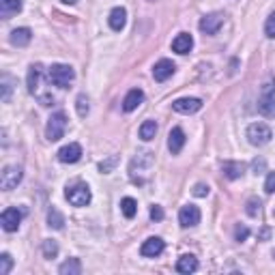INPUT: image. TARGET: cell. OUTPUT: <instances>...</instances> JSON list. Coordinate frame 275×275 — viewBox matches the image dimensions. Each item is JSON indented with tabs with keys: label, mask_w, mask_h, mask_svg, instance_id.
Listing matches in <instances>:
<instances>
[{
	"label": "cell",
	"mask_w": 275,
	"mask_h": 275,
	"mask_svg": "<svg viewBox=\"0 0 275 275\" xmlns=\"http://www.w3.org/2000/svg\"><path fill=\"white\" fill-rule=\"evenodd\" d=\"M258 112L262 116L275 118V80H269L260 86L258 95Z\"/></svg>",
	"instance_id": "obj_1"
},
{
	"label": "cell",
	"mask_w": 275,
	"mask_h": 275,
	"mask_svg": "<svg viewBox=\"0 0 275 275\" xmlns=\"http://www.w3.org/2000/svg\"><path fill=\"white\" fill-rule=\"evenodd\" d=\"M74 78H76V71L69 65H52L47 69V80H50V84L58 88H67L74 82Z\"/></svg>",
	"instance_id": "obj_2"
},
{
	"label": "cell",
	"mask_w": 275,
	"mask_h": 275,
	"mask_svg": "<svg viewBox=\"0 0 275 275\" xmlns=\"http://www.w3.org/2000/svg\"><path fill=\"white\" fill-rule=\"evenodd\" d=\"M65 198L71 202L74 207H86L88 202L93 200V194H90V187L86 183H74V185H69L67 191H65Z\"/></svg>",
	"instance_id": "obj_3"
},
{
	"label": "cell",
	"mask_w": 275,
	"mask_h": 275,
	"mask_svg": "<svg viewBox=\"0 0 275 275\" xmlns=\"http://www.w3.org/2000/svg\"><path fill=\"white\" fill-rule=\"evenodd\" d=\"M65 129H67V116L65 112H56L50 116L47 121V127H45V136L50 142H58L63 136H65Z\"/></svg>",
	"instance_id": "obj_4"
},
{
	"label": "cell",
	"mask_w": 275,
	"mask_h": 275,
	"mask_svg": "<svg viewBox=\"0 0 275 275\" xmlns=\"http://www.w3.org/2000/svg\"><path fill=\"white\" fill-rule=\"evenodd\" d=\"M271 138H273V131L265 123H254V125L247 127V140H249V144L265 146V144H269V142H271Z\"/></svg>",
	"instance_id": "obj_5"
},
{
	"label": "cell",
	"mask_w": 275,
	"mask_h": 275,
	"mask_svg": "<svg viewBox=\"0 0 275 275\" xmlns=\"http://www.w3.org/2000/svg\"><path fill=\"white\" fill-rule=\"evenodd\" d=\"M22 168L20 166H7V168L3 170V174H0V187H3L5 191H11V189H15L22 181Z\"/></svg>",
	"instance_id": "obj_6"
},
{
	"label": "cell",
	"mask_w": 275,
	"mask_h": 275,
	"mask_svg": "<svg viewBox=\"0 0 275 275\" xmlns=\"http://www.w3.org/2000/svg\"><path fill=\"white\" fill-rule=\"evenodd\" d=\"M200 209L194 207V205H185L181 207V211H178V222H181L183 228H194V226L200 224Z\"/></svg>",
	"instance_id": "obj_7"
},
{
	"label": "cell",
	"mask_w": 275,
	"mask_h": 275,
	"mask_svg": "<svg viewBox=\"0 0 275 275\" xmlns=\"http://www.w3.org/2000/svg\"><path fill=\"white\" fill-rule=\"evenodd\" d=\"M20 222H22V211L17 209H5L3 215H0V224H3V230L7 232H15L20 228Z\"/></svg>",
	"instance_id": "obj_8"
},
{
	"label": "cell",
	"mask_w": 275,
	"mask_h": 275,
	"mask_svg": "<svg viewBox=\"0 0 275 275\" xmlns=\"http://www.w3.org/2000/svg\"><path fill=\"white\" fill-rule=\"evenodd\" d=\"M200 107H202V101L198 97H183L172 103V110L178 114H196Z\"/></svg>",
	"instance_id": "obj_9"
},
{
	"label": "cell",
	"mask_w": 275,
	"mask_h": 275,
	"mask_svg": "<svg viewBox=\"0 0 275 275\" xmlns=\"http://www.w3.org/2000/svg\"><path fill=\"white\" fill-rule=\"evenodd\" d=\"M222 24H224V15L222 13H209L200 20V30L205 32V34H215L219 28H222Z\"/></svg>",
	"instance_id": "obj_10"
},
{
	"label": "cell",
	"mask_w": 275,
	"mask_h": 275,
	"mask_svg": "<svg viewBox=\"0 0 275 275\" xmlns=\"http://www.w3.org/2000/svg\"><path fill=\"white\" fill-rule=\"evenodd\" d=\"M163 247H166V243L161 241L159 236H151V239H146V241L142 243L140 254L146 256V258H155V256H159L163 252Z\"/></svg>",
	"instance_id": "obj_11"
},
{
	"label": "cell",
	"mask_w": 275,
	"mask_h": 275,
	"mask_svg": "<svg viewBox=\"0 0 275 275\" xmlns=\"http://www.w3.org/2000/svg\"><path fill=\"white\" fill-rule=\"evenodd\" d=\"M80 157H82V146L78 142H71V144H67L58 151V159L63 163H76V161H80Z\"/></svg>",
	"instance_id": "obj_12"
},
{
	"label": "cell",
	"mask_w": 275,
	"mask_h": 275,
	"mask_svg": "<svg viewBox=\"0 0 275 275\" xmlns=\"http://www.w3.org/2000/svg\"><path fill=\"white\" fill-rule=\"evenodd\" d=\"M174 63L172 61H168V58H161L159 63H155V67H153V78L157 80V82H166L172 74H174Z\"/></svg>",
	"instance_id": "obj_13"
},
{
	"label": "cell",
	"mask_w": 275,
	"mask_h": 275,
	"mask_svg": "<svg viewBox=\"0 0 275 275\" xmlns=\"http://www.w3.org/2000/svg\"><path fill=\"white\" fill-rule=\"evenodd\" d=\"M183 146H185V134H183V129L181 127H174L170 131V136H168V149H170L172 155H178V153L183 151Z\"/></svg>",
	"instance_id": "obj_14"
},
{
	"label": "cell",
	"mask_w": 275,
	"mask_h": 275,
	"mask_svg": "<svg viewBox=\"0 0 275 275\" xmlns=\"http://www.w3.org/2000/svg\"><path fill=\"white\" fill-rule=\"evenodd\" d=\"M107 22H110V28L112 30H123L125 28V24H127V11L123 7H114L110 11V17H107Z\"/></svg>",
	"instance_id": "obj_15"
},
{
	"label": "cell",
	"mask_w": 275,
	"mask_h": 275,
	"mask_svg": "<svg viewBox=\"0 0 275 275\" xmlns=\"http://www.w3.org/2000/svg\"><path fill=\"white\" fill-rule=\"evenodd\" d=\"M142 101H144V93H142L140 88L129 90V93H127V97L123 99V110H125V112H134Z\"/></svg>",
	"instance_id": "obj_16"
},
{
	"label": "cell",
	"mask_w": 275,
	"mask_h": 275,
	"mask_svg": "<svg viewBox=\"0 0 275 275\" xmlns=\"http://www.w3.org/2000/svg\"><path fill=\"white\" fill-rule=\"evenodd\" d=\"M191 47H194V39H191V34H187V32L176 34V39L172 41V50L176 54H187Z\"/></svg>",
	"instance_id": "obj_17"
},
{
	"label": "cell",
	"mask_w": 275,
	"mask_h": 275,
	"mask_svg": "<svg viewBox=\"0 0 275 275\" xmlns=\"http://www.w3.org/2000/svg\"><path fill=\"white\" fill-rule=\"evenodd\" d=\"M43 74V67L41 65H32L28 69V93L30 95H39V80Z\"/></svg>",
	"instance_id": "obj_18"
},
{
	"label": "cell",
	"mask_w": 275,
	"mask_h": 275,
	"mask_svg": "<svg viewBox=\"0 0 275 275\" xmlns=\"http://www.w3.org/2000/svg\"><path fill=\"white\" fill-rule=\"evenodd\" d=\"M11 43H13L15 47H24V45H28L30 39H32V30L30 28H15L13 32H11Z\"/></svg>",
	"instance_id": "obj_19"
},
{
	"label": "cell",
	"mask_w": 275,
	"mask_h": 275,
	"mask_svg": "<svg viewBox=\"0 0 275 275\" xmlns=\"http://www.w3.org/2000/svg\"><path fill=\"white\" fill-rule=\"evenodd\" d=\"M198 269V260L191 256V254H185L176 260V271L178 273H194Z\"/></svg>",
	"instance_id": "obj_20"
},
{
	"label": "cell",
	"mask_w": 275,
	"mask_h": 275,
	"mask_svg": "<svg viewBox=\"0 0 275 275\" xmlns=\"http://www.w3.org/2000/svg\"><path fill=\"white\" fill-rule=\"evenodd\" d=\"M22 11V0H0V15L3 17H11L13 13Z\"/></svg>",
	"instance_id": "obj_21"
},
{
	"label": "cell",
	"mask_w": 275,
	"mask_h": 275,
	"mask_svg": "<svg viewBox=\"0 0 275 275\" xmlns=\"http://www.w3.org/2000/svg\"><path fill=\"white\" fill-rule=\"evenodd\" d=\"M47 226L54 230H63V226H65V217H63V213L58 211L56 207H52L50 211H47Z\"/></svg>",
	"instance_id": "obj_22"
},
{
	"label": "cell",
	"mask_w": 275,
	"mask_h": 275,
	"mask_svg": "<svg viewBox=\"0 0 275 275\" xmlns=\"http://www.w3.org/2000/svg\"><path fill=\"white\" fill-rule=\"evenodd\" d=\"M243 172H245V166L243 163H239V161H226L224 163V174L228 176V178H241L243 176Z\"/></svg>",
	"instance_id": "obj_23"
},
{
	"label": "cell",
	"mask_w": 275,
	"mask_h": 275,
	"mask_svg": "<svg viewBox=\"0 0 275 275\" xmlns=\"http://www.w3.org/2000/svg\"><path fill=\"white\" fill-rule=\"evenodd\" d=\"M61 275H80L82 273V262L78 258H69L61 265Z\"/></svg>",
	"instance_id": "obj_24"
},
{
	"label": "cell",
	"mask_w": 275,
	"mask_h": 275,
	"mask_svg": "<svg viewBox=\"0 0 275 275\" xmlns=\"http://www.w3.org/2000/svg\"><path fill=\"white\" fill-rule=\"evenodd\" d=\"M121 211H123V215H125L127 219L136 217V213H138V202H136L134 198H123V200H121Z\"/></svg>",
	"instance_id": "obj_25"
},
{
	"label": "cell",
	"mask_w": 275,
	"mask_h": 275,
	"mask_svg": "<svg viewBox=\"0 0 275 275\" xmlns=\"http://www.w3.org/2000/svg\"><path fill=\"white\" fill-rule=\"evenodd\" d=\"M155 134H157V123L155 121H144L142 123V127H140V138L142 140L149 142V140L155 138Z\"/></svg>",
	"instance_id": "obj_26"
},
{
	"label": "cell",
	"mask_w": 275,
	"mask_h": 275,
	"mask_svg": "<svg viewBox=\"0 0 275 275\" xmlns=\"http://www.w3.org/2000/svg\"><path fill=\"white\" fill-rule=\"evenodd\" d=\"M0 86H3V101H9L11 99V90H13V78L5 74L3 78H0Z\"/></svg>",
	"instance_id": "obj_27"
},
{
	"label": "cell",
	"mask_w": 275,
	"mask_h": 275,
	"mask_svg": "<svg viewBox=\"0 0 275 275\" xmlns=\"http://www.w3.org/2000/svg\"><path fill=\"white\" fill-rule=\"evenodd\" d=\"M11 267H13V260H11V256L9 254L0 256V275H9Z\"/></svg>",
	"instance_id": "obj_28"
},
{
	"label": "cell",
	"mask_w": 275,
	"mask_h": 275,
	"mask_svg": "<svg viewBox=\"0 0 275 275\" xmlns=\"http://www.w3.org/2000/svg\"><path fill=\"white\" fill-rule=\"evenodd\" d=\"M43 254H45V258H54L58 254L56 241H43Z\"/></svg>",
	"instance_id": "obj_29"
},
{
	"label": "cell",
	"mask_w": 275,
	"mask_h": 275,
	"mask_svg": "<svg viewBox=\"0 0 275 275\" xmlns=\"http://www.w3.org/2000/svg\"><path fill=\"white\" fill-rule=\"evenodd\" d=\"M76 107H78V114L80 116H86L88 114V99H86V95H80L78 101H76Z\"/></svg>",
	"instance_id": "obj_30"
},
{
	"label": "cell",
	"mask_w": 275,
	"mask_h": 275,
	"mask_svg": "<svg viewBox=\"0 0 275 275\" xmlns=\"http://www.w3.org/2000/svg\"><path fill=\"white\" fill-rule=\"evenodd\" d=\"M265 34L269 39H275V11L267 17V24H265Z\"/></svg>",
	"instance_id": "obj_31"
},
{
	"label": "cell",
	"mask_w": 275,
	"mask_h": 275,
	"mask_svg": "<svg viewBox=\"0 0 275 275\" xmlns=\"http://www.w3.org/2000/svg\"><path fill=\"white\" fill-rule=\"evenodd\" d=\"M116 161H118V157H116V155H112V157L107 159V161H101V163H99V170L107 174V172H110V170L114 168V166H116Z\"/></svg>",
	"instance_id": "obj_32"
},
{
	"label": "cell",
	"mask_w": 275,
	"mask_h": 275,
	"mask_svg": "<svg viewBox=\"0 0 275 275\" xmlns=\"http://www.w3.org/2000/svg\"><path fill=\"white\" fill-rule=\"evenodd\" d=\"M258 211H260V200L252 198V200L247 202V215H252V217H256Z\"/></svg>",
	"instance_id": "obj_33"
},
{
	"label": "cell",
	"mask_w": 275,
	"mask_h": 275,
	"mask_svg": "<svg viewBox=\"0 0 275 275\" xmlns=\"http://www.w3.org/2000/svg\"><path fill=\"white\" fill-rule=\"evenodd\" d=\"M247 236H249V230L245 228V226L239 224V226H236V230H234V239H236V241H245Z\"/></svg>",
	"instance_id": "obj_34"
},
{
	"label": "cell",
	"mask_w": 275,
	"mask_h": 275,
	"mask_svg": "<svg viewBox=\"0 0 275 275\" xmlns=\"http://www.w3.org/2000/svg\"><path fill=\"white\" fill-rule=\"evenodd\" d=\"M194 196H196V198H205V196H209V185L198 183V185L194 187Z\"/></svg>",
	"instance_id": "obj_35"
},
{
	"label": "cell",
	"mask_w": 275,
	"mask_h": 275,
	"mask_svg": "<svg viewBox=\"0 0 275 275\" xmlns=\"http://www.w3.org/2000/svg\"><path fill=\"white\" fill-rule=\"evenodd\" d=\"M265 191L267 194H275V172H271L265 181Z\"/></svg>",
	"instance_id": "obj_36"
},
{
	"label": "cell",
	"mask_w": 275,
	"mask_h": 275,
	"mask_svg": "<svg viewBox=\"0 0 275 275\" xmlns=\"http://www.w3.org/2000/svg\"><path fill=\"white\" fill-rule=\"evenodd\" d=\"M151 219H155V222H161V219H163V209L155 205V207L151 209Z\"/></svg>",
	"instance_id": "obj_37"
},
{
	"label": "cell",
	"mask_w": 275,
	"mask_h": 275,
	"mask_svg": "<svg viewBox=\"0 0 275 275\" xmlns=\"http://www.w3.org/2000/svg\"><path fill=\"white\" fill-rule=\"evenodd\" d=\"M63 3H65V5H76L78 0H63Z\"/></svg>",
	"instance_id": "obj_38"
},
{
	"label": "cell",
	"mask_w": 275,
	"mask_h": 275,
	"mask_svg": "<svg viewBox=\"0 0 275 275\" xmlns=\"http://www.w3.org/2000/svg\"><path fill=\"white\" fill-rule=\"evenodd\" d=\"M149 3H155V0H149Z\"/></svg>",
	"instance_id": "obj_39"
}]
</instances>
